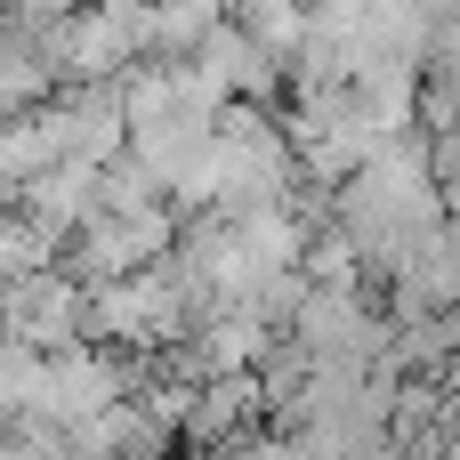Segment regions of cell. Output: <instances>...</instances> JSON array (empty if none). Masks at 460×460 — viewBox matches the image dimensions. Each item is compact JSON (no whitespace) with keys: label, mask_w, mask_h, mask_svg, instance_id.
I'll use <instances>...</instances> for the list:
<instances>
[{"label":"cell","mask_w":460,"mask_h":460,"mask_svg":"<svg viewBox=\"0 0 460 460\" xmlns=\"http://www.w3.org/2000/svg\"><path fill=\"white\" fill-rule=\"evenodd\" d=\"M81 283L65 267H40V275H16L8 299H0V332L24 340L32 356H57V348H81Z\"/></svg>","instance_id":"1"},{"label":"cell","mask_w":460,"mask_h":460,"mask_svg":"<svg viewBox=\"0 0 460 460\" xmlns=\"http://www.w3.org/2000/svg\"><path fill=\"white\" fill-rule=\"evenodd\" d=\"M8 210H24L32 226H49V234H81L89 218H105V194H97V170L89 162H49V170H32L16 194H8Z\"/></svg>","instance_id":"2"},{"label":"cell","mask_w":460,"mask_h":460,"mask_svg":"<svg viewBox=\"0 0 460 460\" xmlns=\"http://www.w3.org/2000/svg\"><path fill=\"white\" fill-rule=\"evenodd\" d=\"M32 388H40V356L0 332V420H24L32 412Z\"/></svg>","instance_id":"3"},{"label":"cell","mask_w":460,"mask_h":460,"mask_svg":"<svg viewBox=\"0 0 460 460\" xmlns=\"http://www.w3.org/2000/svg\"><path fill=\"white\" fill-rule=\"evenodd\" d=\"M412 8H420L429 24H445V16H460V0H412Z\"/></svg>","instance_id":"4"},{"label":"cell","mask_w":460,"mask_h":460,"mask_svg":"<svg viewBox=\"0 0 460 460\" xmlns=\"http://www.w3.org/2000/svg\"><path fill=\"white\" fill-rule=\"evenodd\" d=\"M0 299H8V275H0Z\"/></svg>","instance_id":"5"}]
</instances>
